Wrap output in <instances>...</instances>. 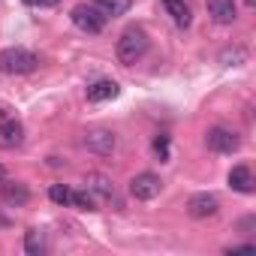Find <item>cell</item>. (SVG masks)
Returning <instances> with one entry per match:
<instances>
[{
	"label": "cell",
	"mask_w": 256,
	"mask_h": 256,
	"mask_svg": "<svg viewBox=\"0 0 256 256\" xmlns=\"http://www.w3.org/2000/svg\"><path fill=\"white\" fill-rule=\"evenodd\" d=\"M148 52V34L142 30V28H126L120 36H118V46H114V54H118V60L124 64V66H130V64H136L142 54Z\"/></svg>",
	"instance_id": "1"
},
{
	"label": "cell",
	"mask_w": 256,
	"mask_h": 256,
	"mask_svg": "<svg viewBox=\"0 0 256 256\" xmlns=\"http://www.w3.org/2000/svg\"><path fill=\"white\" fill-rule=\"evenodd\" d=\"M118 94H120V88L112 78H100V82L88 84V100L90 102H106V100H114Z\"/></svg>",
	"instance_id": "12"
},
{
	"label": "cell",
	"mask_w": 256,
	"mask_h": 256,
	"mask_svg": "<svg viewBox=\"0 0 256 256\" xmlns=\"http://www.w3.org/2000/svg\"><path fill=\"white\" fill-rule=\"evenodd\" d=\"M48 199H52L54 205H70L72 190H70L66 184H52V187H48Z\"/></svg>",
	"instance_id": "19"
},
{
	"label": "cell",
	"mask_w": 256,
	"mask_h": 256,
	"mask_svg": "<svg viewBox=\"0 0 256 256\" xmlns=\"http://www.w3.org/2000/svg\"><path fill=\"white\" fill-rule=\"evenodd\" d=\"M154 154L160 157V163L169 160V136H157L154 139Z\"/></svg>",
	"instance_id": "20"
},
{
	"label": "cell",
	"mask_w": 256,
	"mask_h": 256,
	"mask_svg": "<svg viewBox=\"0 0 256 256\" xmlns=\"http://www.w3.org/2000/svg\"><path fill=\"white\" fill-rule=\"evenodd\" d=\"M205 145L214 154H235L241 148V139H238V133L226 130V126H211V130L205 133Z\"/></svg>",
	"instance_id": "4"
},
{
	"label": "cell",
	"mask_w": 256,
	"mask_h": 256,
	"mask_svg": "<svg viewBox=\"0 0 256 256\" xmlns=\"http://www.w3.org/2000/svg\"><path fill=\"white\" fill-rule=\"evenodd\" d=\"M4 178H6V169H4V166H0V181H4Z\"/></svg>",
	"instance_id": "23"
},
{
	"label": "cell",
	"mask_w": 256,
	"mask_h": 256,
	"mask_svg": "<svg viewBox=\"0 0 256 256\" xmlns=\"http://www.w3.org/2000/svg\"><path fill=\"white\" fill-rule=\"evenodd\" d=\"M163 10L172 16V22H175L178 28H190V22H193V10H190L187 0H163Z\"/></svg>",
	"instance_id": "13"
},
{
	"label": "cell",
	"mask_w": 256,
	"mask_h": 256,
	"mask_svg": "<svg viewBox=\"0 0 256 256\" xmlns=\"http://www.w3.org/2000/svg\"><path fill=\"white\" fill-rule=\"evenodd\" d=\"M70 205H76V208H82V211H96V208H100V199L84 187V190H76V193H72Z\"/></svg>",
	"instance_id": "16"
},
{
	"label": "cell",
	"mask_w": 256,
	"mask_h": 256,
	"mask_svg": "<svg viewBox=\"0 0 256 256\" xmlns=\"http://www.w3.org/2000/svg\"><path fill=\"white\" fill-rule=\"evenodd\" d=\"M217 208H220V202H217L214 193H193V196L187 199V211H190V217H196V220L214 217Z\"/></svg>",
	"instance_id": "8"
},
{
	"label": "cell",
	"mask_w": 256,
	"mask_h": 256,
	"mask_svg": "<svg viewBox=\"0 0 256 256\" xmlns=\"http://www.w3.org/2000/svg\"><path fill=\"white\" fill-rule=\"evenodd\" d=\"M160 190H163V181H160V175H154V172H139V175L130 181V193H133L136 199H142V202L157 199Z\"/></svg>",
	"instance_id": "5"
},
{
	"label": "cell",
	"mask_w": 256,
	"mask_h": 256,
	"mask_svg": "<svg viewBox=\"0 0 256 256\" xmlns=\"http://www.w3.org/2000/svg\"><path fill=\"white\" fill-rule=\"evenodd\" d=\"M247 6H253V0H247Z\"/></svg>",
	"instance_id": "24"
},
{
	"label": "cell",
	"mask_w": 256,
	"mask_h": 256,
	"mask_svg": "<svg viewBox=\"0 0 256 256\" xmlns=\"http://www.w3.org/2000/svg\"><path fill=\"white\" fill-rule=\"evenodd\" d=\"M70 18H72V24H76L78 30H84V34H100V30L106 28V22H108L94 4H78V6H72Z\"/></svg>",
	"instance_id": "3"
},
{
	"label": "cell",
	"mask_w": 256,
	"mask_h": 256,
	"mask_svg": "<svg viewBox=\"0 0 256 256\" xmlns=\"http://www.w3.org/2000/svg\"><path fill=\"white\" fill-rule=\"evenodd\" d=\"M244 60H247V52H244L241 46L226 48V52L220 54V64H223V66H238V64H244Z\"/></svg>",
	"instance_id": "18"
},
{
	"label": "cell",
	"mask_w": 256,
	"mask_h": 256,
	"mask_svg": "<svg viewBox=\"0 0 256 256\" xmlns=\"http://www.w3.org/2000/svg\"><path fill=\"white\" fill-rule=\"evenodd\" d=\"M40 66V58L28 48H4L0 52V72L4 76H28Z\"/></svg>",
	"instance_id": "2"
},
{
	"label": "cell",
	"mask_w": 256,
	"mask_h": 256,
	"mask_svg": "<svg viewBox=\"0 0 256 256\" xmlns=\"http://www.w3.org/2000/svg\"><path fill=\"white\" fill-rule=\"evenodd\" d=\"M256 244H235V247H226V253H253Z\"/></svg>",
	"instance_id": "21"
},
{
	"label": "cell",
	"mask_w": 256,
	"mask_h": 256,
	"mask_svg": "<svg viewBox=\"0 0 256 256\" xmlns=\"http://www.w3.org/2000/svg\"><path fill=\"white\" fill-rule=\"evenodd\" d=\"M0 190H4V202L6 205H16V208H22V205H28V199H30V190L22 184V181H0Z\"/></svg>",
	"instance_id": "11"
},
{
	"label": "cell",
	"mask_w": 256,
	"mask_h": 256,
	"mask_svg": "<svg viewBox=\"0 0 256 256\" xmlns=\"http://www.w3.org/2000/svg\"><path fill=\"white\" fill-rule=\"evenodd\" d=\"M208 6V16L217 22V24H232L235 22V0H205Z\"/></svg>",
	"instance_id": "10"
},
{
	"label": "cell",
	"mask_w": 256,
	"mask_h": 256,
	"mask_svg": "<svg viewBox=\"0 0 256 256\" xmlns=\"http://www.w3.org/2000/svg\"><path fill=\"white\" fill-rule=\"evenodd\" d=\"M229 187L238 190V193H253V175L247 166H232L229 172Z\"/></svg>",
	"instance_id": "14"
},
{
	"label": "cell",
	"mask_w": 256,
	"mask_h": 256,
	"mask_svg": "<svg viewBox=\"0 0 256 256\" xmlns=\"http://www.w3.org/2000/svg\"><path fill=\"white\" fill-rule=\"evenodd\" d=\"M24 142V126H22V120L12 114V118H6V120H0V145H6V148H16V145H22Z\"/></svg>",
	"instance_id": "9"
},
{
	"label": "cell",
	"mask_w": 256,
	"mask_h": 256,
	"mask_svg": "<svg viewBox=\"0 0 256 256\" xmlns=\"http://www.w3.org/2000/svg\"><path fill=\"white\" fill-rule=\"evenodd\" d=\"M28 6H36V10H46V6H54V4H60V0H24Z\"/></svg>",
	"instance_id": "22"
},
{
	"label": "cell",
	"mask_w": 256,
	"mask_h": 256,
	"mask_svg": "<svg viewBox=\"0 0 256 256\" xmlns=\"http://www.w3.org/2000/svg\"><path fill=\"white\" fill-rule=\"evenodd\" d=\"M114 145H118V139H114L112 130H106V126H94V130L84 133V148H88L90 154L108 157V154L114 151Z\"/></svg>",
	"instance_id": "6"
},
{
	"label": "cell",
	"mask_w": 256,
	"mask_h": 256,
	"mask_svg": "<svg viewBox=\"0 0 256 256\" xmlns=\"http://www.w3.org/2000/svg\"><path fill=\"white\" fill-rule=\"evenodd\" d=\"M24 250H28L30 256L46 253V235H42L40 229H28V232H24Z\"/></svg>",
	"instance_id": "17"
},
{
	"label": "cell",
	"mask_w": 256,
	"mask_h": 256,
	"mask_svg": "<svg viewBox=\"0 0 256 256\" xmlns=\"http://www.w3.org/2000/svg\"><path fill=\"white\" fill-rule=\"evenodd\" d=\"M94 6H96L106 18H118V16H126V12H130L133 0H96Z\"/></svg>",
	"instance_id": "15"
},
{
	"label": "cell",
	"mask_w": 256,
	"mask_h": 256,
	"mask_svg": "<svg viewBox=\"0 0 256 256\" xmlns=\"http://www.w3.org/2000/svg\"><path fill=\"white\" fill-rule=\"evenodd\" d=\"M84 187H88L96 199H106V202H114V208H124V205H120V199H118V193H114L112 178H106V175L94 172V175H88V178H84Z\"/></svg>",
	"instance_id": "7"
}]
</instances>
